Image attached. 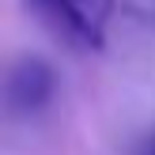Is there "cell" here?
Returning <instances> with one entry per match:
<instances>
[{
    "label": "cell",
    "mask_w": 155,
    "mask_h": 155,
    "mask_svg": "<svg viewBox=\"0 0 155 155\" xmlns=\"http://www.w3.org/2000/svg\"><path fill=\"white\" fill-rule=\"evenodd\" d=\"M53 91H57V72L45 57L38 53H23L12 68H8L4 80V106L8 117L15 121H30L53 102Z\"/></svg>",
    "instance_id": "obj_2"
},
{
    "label": "cell",
    "mask_w": 155,
    "mask_h": 155,
    "mask_svg": "<svg viewBox=\"0 0 155 155\" xmlns=\"http://www.w3.org/2000/svg\"><path fill=\"white\" fill-rule=\"evenodd\" d=\"M27 8L72 49L98 53L106 45L114 0H27Z\"/></svg>",
    "instance_id": "obj_1"
},
{
    "label": "cell",
    "mask_w": 155,
    "mask_h": 155,
    "mask_svg": "<svg viewBox=\"0 0 155 155\" xmlns=\"http://www.w3.org/2000/svg\"><path fill=\"white\" fill-rule=\"evenodd\" d=\"M133 155H155V133H148V136H140V144L133 148Z\"/></svg>",
    "instance_id": "obj_3"
},
{
    "label": "cell",
    "mask_w": 155,
    "mask_h": 155,
    "mask_svg": "<svg viewBox=\"0 0 155 155\" xmlns=\"http://www.w3.org/2000/svg\"><path fill=\"white\" fill-rule=\"evenodd\" d=\"M140 12H144V15H148V19L155 23V0H140Z\"/></svg>",
    "instance_id": "obj_4"
}]
</instances>
